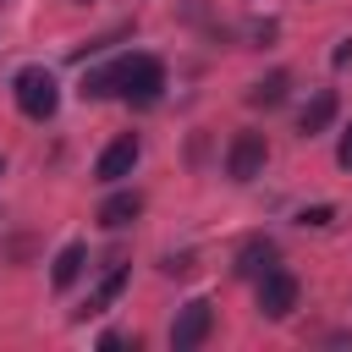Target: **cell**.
<instances>
[{
	"mask_svg": "<svg viewBox=\"0 0 352 352\" xmlns=\"http://www.w3.org/2000/svg\"><path fill=\"white\" fill-rule=\"evenodd\" d=\"M110 77H116V94L126 104H154L165 88V66L154 55H121V60H110Z\"/></svg>",
	"mask_w": 352,
	"mask_h": 352,
	"instance_id": "obj_1",
	"label": "cell"
},
{
	"mask_svg": "<svg viewBox=\"0 0 352 352\" xmlns=\"http://www.w3.org/2000/svg\"><path fill=\"white\" fill-rule=\"evenodd\" d=\"M11 88H16L22 116H33V121H50V116L60 110V82H55V72H50V66H22Z\"/></svg>",
	"mask_w": 352,
	"mask_h": 352,
	"instance_id": "obj_2",
	"label": "cell"
},
{
	"mask_svg": "<svg viewBox=\"0 0 352 352\" xmlns=\"http://www.w3.org/2000/svg\"><path fill=\"white\" fill-rule=\"evenodd\" d=\"M209 330H214V308H209L204 297H192V302L176 314V324H170V346H176V352H192V346L209 341Z\"/></svg>",
	"mask_w": 352,
	"mask_h": 352,
	"instance_id": "obj_3",
	"label": "cell"
},
{
	"mask_svg": "<svg viewBox=\"0 0 352 352\" xmlns=\"http://www.w3.org/2000/svg\"><path fill=\"white\" fill-rule=\"evenodd\" d=\"M292 308H297V275L264 270V275H258V314H264V319H286Z\"/></svg>",
	"mask_w": 352,
	"mask_h": 352,
	"instance_id": "obj_4",
	"label": "cell"
},
{
	"mask_svg": "<svg viewBox=\"0 0 352 352\" xmlns=\"http://www.w3.org/2000/svg\"><path fill=\"white\" fill-rule=\"evenodd\" d=\"M264 160H270L264 132H236V143H231V154H226V170H231V182H253V176L264 170Z\"/></svg>",
	"mask_w": 352,
	"mask_h": 352,
	"instance_id": "obj_5",
	"label": "cell"
},
{
	"mask_svg": "<svg viewBox=\"0 0 352 352\" xmlns=\"http://www.w3.org/2000/svg\"><path fill=\"white\" fill-rule=\"evenodd\" d=\"M138 154H143V143L132 138V132H121L104 154H99V165H94V176L99 182H121V176H132V165H138Z\"/></svg>",
	"mask_w": 352,
	"mask_h": 352,
	"instance_id": "obj_6",
	"label": "cell"
},
{
	"mask_svg": "<svg viewBox=\"0 0 352 352\" xmlns=\"http://www.w3.org/2000/svg\"><path fill=\"white\" fill-rule=\"evenodd\" d=\"M270 264H275V242H270V236H248V242L236 248V275H253V280H258Z\"/></svg>",
	"mask_w": 352,
	"mask_h": 352,
	"instance_id": "obj_7",
	"label": "cell"
},
{
	"mask_svg": "<svg viewBox=\"0 0 352 352\" xmlns=\"http://www.w3.org/2000/svg\"><path fill=\"white\" fill-rule=\"evenodd\" d=\"M138 209H143V198H138V192H116V198H104V204H99V226H104V231H121L126 220H138Z\"/></svg>",
	"mask_w": 352,
	"mask_h": 352,
	"instance_id": "obj_8",
	"label": "cell"
},
{
	"mask_svg": "<svg viewBox=\"0 0 352 352\" xmlns=\"http://www.w3.org/2000/svg\"><path fill=\"white\" fill-rule=\"evenodd\" d=\"M82 264H88V248L82 242H66L60 253H55V270H50V280H55V292H66L77 275H82Z\"/></svg>",
	"mask_w": 352,
	"mask_h": 352,
	"instance_id": "obj_9",
	"label": "cell"
},
{
	"mask_svg": "<svg viewBox=\"0 0 352 352\" xmlns=\"http://www.w3.org/2000/svg\"><path fill=\"white\" fill-rule=\"evenodd\" d=\"M121 286H126V264H116V270H110V275L99 280V292H94V297H88L82 308H77V319H88V314H104V308H110V302L121 297Z\"/></svg>",
	"mask_w": 352,
	"mask_h": 352,
	"instance_id": "obj_10",
	"label": "cell"
},
{
	"mask_svg": "<svg viewBox=\"0 0 352 352\" xmlns=\"http://www.w3.org/2000/svg\"><path fill=\"white\" fill-rule=\"evenodd\" d=\"M330 116H336V94L324 88V94H314V104L302 110V121H297V132H302V138H314V132H324V126H330Z\"/></svg>",
	"mask_w": 352,
	"mask_h": 352,
	"instance_id": "obj_11",
	"label": "cell"
},
{
	"mask_svg": "<svg viewBox=\"0 0 352 352\" xmlns=\"http://www.w3.org/2000/svg\"><path fill=\"white\" fill-rule=\"evenodd\" d=\"M286 82H292L286 72H270L264 82H253V88H248V104H264V110H275V104L286 99Z\"/></svg>",
	"mask_w": 352,
	"mask_h": 352,
	"instance_id": "obj_12",
	"label": "cell"
},
{
	"mask_svg": "<svg viewBox=\"0 0 352 352\" xmlns=\"http://www.w3.org/2000/svg\"><path fill=\"white\" fill-rule=\"evenodd\" d=\"M297 220H302V226H330V220H336V209H330V204H314V209H302Z\"/></svg>",
	"mask_w": 352,
	"mask_h": 352,
	"instance_id": "obj_13",
	"label": "cell"
},
{
	"mask_svg": "<svg viewBox=\"0 0 352 352\" xmlns=\"http://www.w3.org/2000/svg\"><path fill=\"white\" fill-rule=\"evenodd\" d=\"M160 270H165V275H192V253H182V258H165Z\"/></svg>",
	"mask_w": 352,
	"mask_h": 352,
	"instance_id": "obj_14",
	"label": "cell"
},
{
	"mask_svg": "<svg viewBox=\"0 0 352 352\" xmlns=\"http://www.w3.org/2000/svg\"><path fill=\"white\" fill-rule=\"evenodd\" d=\"M336 160H341V165H346V170H352V126H346V132H341V143H336Z\"/></svg>",
	"mask_w": 352,
	"mask_h": 352,
	"instance_id": "obj_15",
	"label": "cell"
},
{
	"mask_svg": "<svg viewBox=\"0 0 352 352\" xmlns=\"http://www.w3.org/2000/svg\"><path fill=\"white\" fill-rule=\"evenodd\" d=\"M352 60V38H341V50H336V66H346Z\"/></svg>",
	"mask_w": 352,
	"mask_h": 352,
	"instance_id": "obj_16",
	"label": "cell"
},
{
	"mask_svg": "<svg viewBox=\"0 0 352 352\" xmlns=\"http://www.w3.org/2000/svg\"><path fill=\"white\" fill-rule=\"evenodd\" d=\"M82 6H88V0H82Z\"/></svg>",
	"mask_w": 352,
	"mask_h": 352,
	"instance_id": "obj_17",
	"label": "cell"
}]
</instances>
